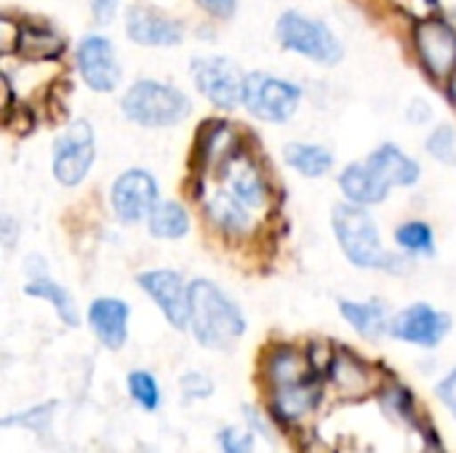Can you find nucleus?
<instances>
[{
  "mask_svg": "<svg viewBox=\"0 0 456 453\" xmlns=\"http://www.w3.org/2000/svg\"><path fill=\"white\" fill-rule=\"evenodd\" d=\"M190 326L195 339L208 350H224L246 331L238 304L214 283L195 280L190 286Z\"/></svg>",
  "mask_w": 456,
  "mask_h": 453,
  "instance_id": "1",
  "label": "nucleus"
},
{
  "mask_svg": "<svg viewBox=\"0 0 456 453\" xmlns=\"http://www.w3.org/2000/svg\"><path fill=\"white\" fill-rule=\"evenodd\" d=\"M334 232L345 256L363 270H401V262L382 248L374 219L358 203L334 208Z\"/></svg>",
  "mask_w": 456,
  "mask_h": 453,
  "instance_id": "2",
  "label": "nucleus"
},
{
  "mask_svg": "<svg viewBox=\"0 0 456 453\" xmlns=\"http://www.w3.org/2000/svg\"><path fill=\"white\" fill-rule=\"evenodd\" d=\"M187 93L160 80H139L123 96V115L144 128H168L190 115Z\"/></svg>",
  "mask_w": 456,
  "mask_h": 453,
  "instance_id": "3",
  "label": "nucleus"
},
{
  "mask_svg": "<svg viewBox=\"0 0 456 453\" xmlns=\"http://www.w3.org/2000/svg\"><path fill=\"white\" fill-rule=\"evenodd\" d=\"M278 40L286 51H294V53H302L318 64H337L345 53L339 37L323 24V21H315L299 11H286L281 19H278Z\"/></svg>",
  "mask_w": 456,
  "mask_h": 453,
  "instance_id": "4",
  "label": "nucleus"
},
{
  "mask_svg": "<svg viewBox=\"0 0 456 453\" xmlns=\"http://www.w3.org/2000/svg\"><path fill=\"white\" fill-rule=\"evenodd\" d=\"M299 99H302V88L283 80V77H275V75H267V72L246 75L243 104L254 117H259L265 123L289 120L297 112Z\"/></svg>",
  "mask_w": 456,
  "mask_h": 453,
  "instance_id": "5",
  "label": "nucleus"
},
{
  "mask_svg": "<svg viewBox=\"0 0 456 453\" xmlns=\"http://www.w3.org/2000/svg\"><path fill=\"white\" fill-rule=\"evenodd\" d=\"M198 91L219 109H232L243 101L246 75L227 56H198L190 64Z\"/></svg>",
  "mask_w": 456,
  "mask_h": 453,
  "instance_id": "6",
  "label": "nucleus"
},
{
  "mask_svg": "<svg viewBox=\"0 0 456 453\" xmlns=\"http://www.w3.org/2000/svg\"><path fill=\"white\" fill-rule=\"evenodd\" d=\"M94 131L86 120H75L53 142V176L64 187H75L94 166Z\"/></svg>",
  "mask_w": 456,
  "mask_h": 453,
  "instance_id": "7",
  "label": "nucleus"
},
{
  "mask_svg": "<svg viewBox=\"0 0 456 453\" xmlns=\"http://www.w3.org/2000/svg\"><path fill=\"white\" fill-rule=\"evenodd\" d=\"M139 286L147 296L160 307L166 320L174 328H187L190 323V288L184 286L182 275L174 270H150L139 275Z\"/></svg>",
  "mask_w": 456,
  "mask_h": 453,
  "instance_id": "8",
  "label": "nucleus"
},
{
  "mask_svg": "<svg viewBox=\"0 0 456 453\" xmlns=\"http://www.w3.org/2000/svg\"><path fill=\"white\" fill-rule=\"evenodd\" d=\"M155 206H158V184L147 171L131 168L120 174L118 182L112 184V208L120 222L136 224L144 216H150Z\"/></svg>",
  "mask_w": 456,
  "mask_h": 453,
  "instance_id": "9",
  "label": "nucleus"
},
{
  "mask_svg": "<svg viewBox=\"0 0 456 453\" xmlns=\"http://www.w3.org/2000/svg\"><path fill=\"white\" fill-rule=\"evenodd\" d=\"M77 69L86 85L96 93H110L120 83V67L115 59V48L102 35H88L77 45Z\"/></svg>",
  "mask_w": 456,
  "mask_h": 453,
  "instance_id": "10",
  "label": "nucleus"
},
{
  "mask_svg": "<svg viewBox=\"0 0 456 453\" xmlns=\"http://www.w3.org/2000/svg\"><path fill=\"white\" fill-rule=\"evenodd\" d=\"M414 43H417V51H419V59L422 64L438 75V77H446L456 69V29L452 24L441 21V19H425L419 27H417V35H414Z\"/></svg>",
  "mask_w": 456,
  "mask_h": 453,
  "instance_id": "11",
  "label": "nucleus"
},
{
  "mask_svg": "<svg viewBox=\"0 0 456 453\" xmlns=\"http://www.w3.org/2000/svg\"><path fill=\"white\" fill-rule=\"evenodd\" d=\"M449 328H452V318L428 304H414L390 323V334L395 339L419 347H436L449 334Z\"/></svg>",
  "mask_w": 456,
  "mask_h": 453,
  "instance_id": "12",
  "label": "nucleus"
},
{
  "mask_svg": "<svg viewBox=\"0 0 456 453\" xmlns=\"http://www.w3.org/2000/svg\"><path fill=\"white\" fill-rule=\"evenodd\" d=\"M326 374L345 400H361L379 387V374L350 350H337Z\"/></svg>",
  "mask_w": 456,
  "mask_h": 453,
  "instance_id": "13",
  "label": "nucleus"
},
{
  "mask_svg": "<svg viewBox=\"0 0 456 453\" xmlns=\"http://www.w3.org/2000/svg\"><path fill=\"white\" fill-rule=\"evenodd\" d=\"M270 395H273L270 398L273 417L283 425H299L302 419H307L315 411V406L321 400V376L273 387Z\"/></svg>",
  "mask_w": 456,
  "mask_h": 453,
  "instance_id": "14",
  "label": "nucleus"
},
{
  "mask_svg": "<svg viewBox=\"0 0 456 453\" xmlns=\"http://www.w3.org/2000/svg\"><path fill=\"white\" fill-rule=\"evenodd\" d=\"M126 32H128V37H131L134 43H139V45H155V48L179 45L182 37H184L182 24L166 19L163 13H158V11H152V8H142V5L128 8Z\"/></svg>",
  "mask_w": 456,
  "mask_h": 453,
  "instance_id": "15",
  "label": "nucleus"
},
{
  "mask_svg": "<svg viewBox=\"0 0 456 453\" xmlns=\"http://www.w3.org/2000/svg\"><path fill=\"white\" fill-rule=\"evenodd\" d=\"M224 176H227V192H232L246 208H265L267 206V184L262 171L256 168V163L238 152L227 166H224Z\"/></svg>",
  "mask_w": 456,
  "mask_h": 453,
  "instance_id": "16",
  "label": "nucleus"
},
{
  "mask_svg": "<svg viewBox=\"0 0 456 453\" xmlns=\"http://www.w3.org/2000/svg\"><path fill=\"white\" fill-rule=\"evenodd\" d=\"M88 323L107 350H120L128 336V304L120 299H96L88 307Z\"/></svg>",
  "mask_w": 456,
  "mask_h": 453,
  "instance_id": "17",
  "label": "nucleus"
},
{
  "mask_svg": "<svg viewBox=\"0 0 456 453\" xmlns=\"http://www.w3.org/2000/svg\"><path fill=\"white\" fill-rule=\"evenodd\" d=\"M339 187L347 195V200L358 206L382 203L390 192V184L369 163H350L339 176Z\"/></svg>",
  "mask_w": 456,
  "mask_h": 453,
  "instance_id": "18",
  "label": "nucleus"
},
{
  "mask_svg": "<svg viewBox=\"0 0 456 453\" xmlns=\"http://www.w3.org/2000/svg\"><path fill=\"white\" fill-rule=\"evenodd\" d=\"M366 163L390 184V187H409L419 179V166L403 155L395 144H382L379 150H374Z\"/></svg>",
  "mask_w": 456,
  "mask_h": 453,
  "instance_id": "19",
  "label": "nucleus"
},
{
  "mask_svg": "<svg viewBox=\"0 0 456 453\" xmlns=\"http://www.w3.org/2000/svg\"><path fill=\"white\" fill-rule=\"evenodd\" d=\"M147 227L158 240H179L190 232V216L176 200H163L150 211Z\"/></svg>",
  "mask_w": 456,
  "mask_h": 453,
  "instance_id": "20",
  "label": "nucleus"
},
{
  "mask_svg": "<svg viewBox=\"0 0 456 453\" xmlns=\"http://www.w3.org/2000/svg\"><path fill=\"white\" fill-rule=\"evenodd\" d=\"M206 211L211 216V222H216L224 232L240 235L251 227V219L246 214V206L232 195V192H214L206 200Z\"/></svg>",
  "mask_w": 456,
  "mask_h": 453,
  "instance_id": "21",
  "label": "nucleus"
},
{
  "mask_svg": "<svg viewBox=\"0 0 456 453\" xmlns=\"http://www.w3.org/2000/svg\"><path fill=\"white\" fill-rule=\"evenodd\" d=\"M339 312L358 334L369 339L379 336L387 328V310L379 302H339Z\"/></svg>",
  "mask_w": 456,
  "mask_h": 453,
  "instance_id": "22",
  "label": "nucleus"
},
{
  "mask_svg": "<svg viewBox=\"0 0 456 453\" xmlns=\"http://www.w3.org/2000/svg\"><path fill=\"white\" fill-rule=\"evenodd\" d=\"M235 155H238V150H235L232 128L224 123H208L200 136V158L206 163H214L216 168H224Z\"/></svg>",
  "mask_w": 456,
  "mask_h": 453,
  "instance_id": "23",
  "label": "nucleus"
},
{
  "mask_svg": "<svg viewBox=\"0 0 456 453\" xmlns=\"http://www.w3.org/2000/svg\"><path fill=\"white\" fill-rule=\"evenodd\" d=\"M283 158L294 171H299L307 179H318V176L329 174L334 166L331 152L326 147H318V144H289Z\"/></svg>",
  "mask_w": 456,
  "mask_h": 453,
  "instance_id": "24",
  "label": "nucleus"
},
{
  "mask_svg": "<svg viewBox=\"0 0 456 453\" xmlns=\"http://www.w3.org/2000/svg\"><path fill=\"white\" fill-rule=\"evenodd\" d=\"M24 294H27V296H35V299L51 302L53 310L59 312V318H61L67 326L75 328V326L80 323V315H77V310H75V302H72L69 291H64L59 283H53V280H48V278H32V280L24 286Z\"/></svg>",
  "mask_w": 456,
  "mask_h": 453,
  "instance_id": "25",
  "label": "nucleus"
},
{
  "mask_svg": "<svg viewBox=\"0 0 456 453\" xmlns=\"http://www.w3.org/2000/svg\"><path fill=\"white\" fill-rule=\"evenodd\" d=\"M64 40L48 29V27H35V24H21L19 32V51L29 59H51L56 53H61Z\"/></svg>",
  "mask_w": 456,
  "mask_h": 453,
  "instance_id": "26",
  "label": "nucleus"
},
{
  "mask_svg": "<svg viewBox=\"0 0 456 453\" xmlns=\"http://www.w3.org/2000/svg\"><path fill=\"white\" fill-rule=\"evenodd\" d=\"M395 240H398L401 248H406L411 254H433L436 251L433 230L425 222H409V224L398 227Z\"/></svg>",
  "mask_w": 456,
  "mask_h": 453,
  "instance_id": "27",
  "label": "nucleus"
},
{
  "mask_svg": "<svg viewBox=\"0 0 456 453\" xmlns=\"http://www.w3.org/2000/svg\"><path fill=\"white\" fill-rule=\"evenodd\" d=\"M128 392L144 411H155L160 406V387H158L155 376L147 371H131L128 374Z\"/></svg>",
  "mask_w": 456,
  "mask_h": 453,
  "instance_id": "28",
  "label": "nucleus"
},
{
  "mask_svg": "<svg viewBox=\"0 0 456 453\" xmlns=\"http://www.w3.org/2000/svg\"><path fill=\"white\" fill-rule=\"evenodd\" d=\"M428 152H430L436 160H441V163H452V166H456L454 128L441 125L438 131H433V133H430V139H428Z\"/></svg>",
  "mask_w": 456,
  "mask_h": 453,
  "instance_id": "29",
  "label": "nucleus"
},
{
  "mask_svg": "<svg viewBox=\"0 0 456 453\" xmlns=\"http://www.w3.org/2000/svg\"><path fill=\"white\" fill-rule=\"evenodd\" d=\"M53 409H56V403L35 406V409H29V411H24V414H19V417H8V419L3 422V427L21 425V427H29V430H43V427L48 425V419H51Z\"/></svg>",
  "mask_w": 456,
  "mask_h": 453,
  "instance_id": "30",
  "label": "nucleus"
},
{
  "mask_svg": "<svg viewBox=\"0 0 456 453\" xmlns=\"http://www.w3.org/2000/svg\"><path fill=\"white\" fill-rule=\"evenodd\" d=\"M382 406L393 409L401 419H414V400H411V392L393 384L382 392Z\"/></svg>",
  "mask_w": 456,
  "mask_h": 453,
  "instance_id": "31",
  "label": "nucleus"
},
{
  "mask_svg": "<svg viewBox=\"0 0 456 453\" xmlns=\"http://www.w3.org/2000/svg\"><path fill=\"white\" fill-rule=\"evenodd\" d=\"M219 446L222 453H254V435L227 427L219 433Z\"/></svg>",
  "mask_w": 456,
  "mask_h": 453,
  "instance_id": "32",
  "label": "nucleus"
},
{
  "mask_svg": "<svg viewBox=\"0 0 456 453\" xmlns=\"http://www.w3.org/2000/svg\"><path fill=\"white\" fill-rule=\"evenodd\" d=\"M182 390H184V395H192V398H206V395H211V382L203 376V374H187L184 379H182Z\"/></svg>",
  "mask_w": 456,
  "mask_h": 453,
  "instance_id": "33",
  "label": "nucleus"
},
{
  "mask_svg": "<svg viewBox=\"0 0 456 453\" xmlns=\"http://www.w3.org/2000/svg\"><path fill=\"white\" fill-rule=\"evenodd\" d=\"M438 398L444 400V406L456 417V368L438 384Z\"/></svg>",
  "mask_w": 456,
  "mask_h": 453,
  "instance_id": "34",
  "label": "nucleus"
},
{
  "mask_svg": "<svg viewBox=\"0 0 456 453\" xmlns=\"http://www.w3.org/2000/svg\"><path fill=\"white\" fill-rule=\"evenodd\" d=\"M118 3H120V0H94V3H91L94 19H96L99 24H110V21L115 19V13H118Z\"/></svg>",
  "mask_w": 456,
  "mask_h": 453,
  "instance_id": "35",
  "label": "nucleus"
},
{
  "mask_svg": "<svg viewBox=\"0 0 456 453\" xmlns=\"http://www.w3.org/2000/svg\"><path fill=\"white\" fill-rule=\"evenodd\" d=\"M198 5L203 11H208L211 16H219V19H224L235 11V0H198Z\"/></svg>",
  "mask_w": 456,
  "mask_h": 453,
  "instance_id": "36",
  "label": "nucleus"
},
{
  "mask_svg": "<svg viewBox=\"0 0 456 453\" xmlns=\"http://www.w3.org/2000/svg\"><path fill=\"white\" fill-rule=\"evenodd\" d=\"M425 453H446V451H444V446L438 443V438H436V435H430V438H428V449H425Z\"/></svg>",
  "mask_w": 456,
  "mask_h": 453,
  "instance_id": "37",
  "label": "nucleus"
},
{
  "mask_svg": "<svg viewBox=\"0 0 456 453\" xmlns=\"http://www.w3.org/2000/svg\"><path fill=\"white\" fill-rule=\"evenodd\" d=\"M449 88H452V96H454V101H456V69L452 72V85H449Z\"/></svg>",
  "mask_w": 456,
  "mask_h": 453,
  "instance_id": "38",
  "label": "nucleus"
}]
</instances>
